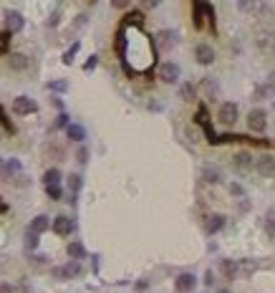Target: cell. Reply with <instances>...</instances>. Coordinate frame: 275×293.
<instances>
[{
	"mask_svg": "<svg viewBox=\"0 0 275 293\" xmlns=\"http://www.w3.org/2000/svg\"><path fill=\"white\" fill-rule=\"evenodd\" d=\"M119 38H121L119 41L121 61H124V66L131 74H147V71L154 68V63H157V48H154V41L142 28L121 26Z\"/></svg>",
	"mask_w": 275,
	"mask_h": 293,
	"instance_id": "6da1fadb",
	"label": "cell"
},
{
	"mask_svg": "<svg viewBox=\"0 0 275 293\" xmlns=\"http://www.w3.org/2000/svg\"><path fill=\"white\" fill-rule=\"evenodd\" d=\"M217 119H220V124H225V126H235V121L240 119V109H237V104H235V101H225V104H220V109H217Z\"/></svg>",
	"mask_w": 275,
	"mask_h": 293,
	"instance_id": "7a4b0ae2",
	"label": "cell"
},
{
	"mask_svg": "<svg viewBox=\"0 0 275 293\" xmlns=\"http://www.w3.org/2000/svg\"><path fill=\"white\" fill-rule=\"evenodd\" d=\"M247 129L255 134H262L267 129V111L265 109H250L247 114Z\"/></svg>",
	"mask_w": 275,
	"mask_h": 293,
	"instance_id": "3957f363",
	"label": "cell"
},
{
	"mask_svg": "<svg viewBox=\"0 0 275 293\" xmlns=\"http://www.w3.org/2000/svg\"><path fill=\"white\" fill-rule=\"evenodd\" d=\"M177 46V33L174 31H169V28H164V31H159L157 33V38H154V48L157 51H172Z\"/></svg>",
	"mask_w": 275,
	"mask_h": 293,
	"instance_id": "277c9868",
	"label": "cell"
},
{
	"mask_svg": "<svg viewBox=\"0 0 275 293\" xmlns=\"http://www.w3.org/2000/svg\"><path fill=\"white\" fill-rule=\"evenodd\" d=\"M76 275H81V263L79 260H68L66 265L53 268V278H58V280H68V278H76Z\"/></svg>",
	"mask_w": 275,
	"mask_h": 293,
	"instance_id": "5b68a950",
	"label": "cell"
},
{
	"mask_svg": "<svg viewBox=\"0 0 275 293\" xmlns=\"http://www.w3.org/2000/svg\"><path fill=\"white\" fill-rule=\"evenodd\" d=\"M179 74H182V68H179L177 63H172V61H164V63L159 66V79H162L164 84H177V81H179Z\"/></svg>",
	"mask_w": 275,
	"mask_h": 293,
	"instance_id": "8992f818",
	"label": "cell"
},
{
	"mask_svg": "<svg viewBox=\"0 0 275 293\" xmlns=\"http://www.w3.org/2000/svg\"><path fill=\"white\" fill-rule=\"evenodd\" d=\"M194 58H197L199 66H212V63H215V48H212L210 43H197Z\"/></svg>",
	"mask_w": 275,
	"mask_h": 293,
	"instance_id": "52a82bcc",
	"label": "cell"
},
{
	"mask_svg": "<svg viewBox=\"0 0 275 293\" xmlns=\"http://www.w3.org/2000/svg\"><path fill=\"white\" fill-rule=\"evenodd\" d=\"M51 228H53V233H56V235H61V238H63V235H71V233L76 230V223H74L71 217H66V215H58V217L51 223Z\"/></svg>",
	"mask_w": 275,
	"mask_h": 293,
	"instance_id": "ba28073f",
	"label": "cell"
},
{
	"mask_svg": "<svg viewBox=\"0 0 275 293\" xmlns=\"http://www.w3.org/2000/svg\"><path fill=\"white\" fill-rule=\"evenodd\" d=\"M38 109V104L31 99V96H18L16 101H13V111L18 114V116H26V114H33Z\"/></svg>",
	"mask_w": 275,
	"mask_h": 293,
	"instance_id": "9c48e42d",
	"label": "cell"
},
{
	"mask_svg": "<svg viewBox=\"0 0 275 293\" xmlns=\"http://www.w3.org/2000/svg\"><path fill=\"white\" fill-rule=\"evenodd\" d=\"M255 170H257V175H262V177H272V175H275V160H272L270 155L255 157Z\"/></svg>",
	"mask_w": 275,
	"mask_h": 293,
	"instance_id": "30bf717a",
	"label": "cell"
},
{
	"mask_svg": "<svg viewBox=\"0 0 275 293\" xmlns=\"http://www.w3.org/2000/svg\"><path fill=\"white\" fill-rule=\"evenodd\" d=\"M194 285H197L194 273H179V275H177V280H174V288H177L179 293H192V290H194Z\"/></svg>",
	"mask_w": 275,
	"mask_h": 293,
	"instance_id": "8fae6325",
	"label": "cell"
},
{
	"mask_svg": "<svg viewBox=\"0 0 275 293\" xmlns=\"http://www.w3.org/2000/svg\"><path fill=\"white\" fill-rule=\"evenodd\" d=\"M252 160H255V157H252L247 150L235 152V155L230 157V162H232V167H235V170H250V167H252Z\"/></svg>",
	"mask_w": 275,
	"mask_h": 293,
	"instance_id": "7c38bea8",
	"label": "cell"
},
{
	"mask_svg": "<svg viewBox=\"0 0 275 293\" xmlns=\"http://www.w3.org/2000/svg\"><path fill=\"white\" fill-rule=\"evenodd\" d=\"M23 26H26V21H23V16L18 11L6 13V28H8V33H18V31H23Z\"/></svg>",
	"mask_w": 275,
	"mask_h": 293,
	"instance_id": "4fadbf2b",
	"label": "cell"
},
{
	"mask_svg": "<svg viewBox=\"0 0 275 293\" xmlns=\"http://www.w3.org/2000/svg\"><path fill=\"white\" fill-rule=\"evenodd\" d=\"M8 66H11L13 71L21 74V71H28V68H31V58L23 56V53H11V56H8Z\"/></svg>",
	"mask_w": 275,
	"mask_h": 293,
	"instance_id": "5bb4252c",
	"label": "cell"
},
{
	"mask_svg": "<svg viewBox=\"0 0 275 293\" xmlns=\"http://www.w3.org/2000/svg\"><path fill=\"white\" fill-rule=\"evenodd\" d=\"M202 180H204L207 185H220V182H222V172H220V167L204 165V167H202Z\"/></svg>",
	"mask_w": 275,
	"mask_h": 293,
	"instance_id": "9a60e30c",
	"label": "cell"
},
{
	"mask_svg": "<svg viewBox=\"0 0 275 293\" xmlns=\"http://www.w3.org/2000/svg\"><path fill=\"white\" fill-rule=\"evenodd\" d=\"M222 228H225V215H207V217H204V230H207L210 235L220 233Z\"/></svg>",
	"mask_w": 275,
	"mask_h": 293,
	"instance_id": "2e32d148",
	"label": "cell"
},
{
	"mask_svg": "<svg viewBox=\"0 0 275 293\" xmlns=\"http://www.w3.org/2000/svg\"><path fill=\"white\" fill-rule=\"evenodd\" d=\"M220 273H222L227 280H235L237 273H240V263H237V260H222V263H220Z\"/></svg>",
	"mask_w": 275,
	"mask_h": 293,
	"instance_id": "e0dca14e",
	"label": "cell"
},
{
	"mask_svg": "<svg viewBox=\"0 0 275 293\" xmlns=\"http://www.w3.org/2000/svg\"><path fill=\"white\" fill-rule=\"evenodd\" d=\"M48 228H51V220H48L46 215H36V217L31 220V225H28V230H31V233H36V235L46 233Z\"/></svg>",
	"mask_w": 275,
	"mask_h": 293,
	"instance_id": "ac0fdd59",
	"label": "cell"
},
{
	"mask_svg": "<svg viewBox=\"0 0 275 293\" xmlns=\"http://www.w3.org/2000/svg\"><path fill=\"white\" fill-rule=\"evenodd\" d=\"M66 253H68L71 260H84V258H86V248H84V243H79V240H71V243L66 245Z\"/></svg>",
	"mask_w": 275,
	"mask_h": 293,
	"instance_id": "d6986e66",
	"label": "cell"
},
{
	"mask_svg": "<svg viewBox=\"0 0 275 293\" xmlns=\"http://www.w3.org/2000/svg\"><path fill=\"white\" fill-rule=\"evenodd\" d=\"M66 136H68L71 141H79V144H81V141L86 139V129H84L81 124H68V126H66Z\"/></svg>",
	"mask_w": 275,
	"mask_h": 293,
	"instance_id": "ffe728a7",
	"label": "cell"
},
{
	"mask_svg": "<svg viewBox=\"0 0 275 293\" xmlns=\"http://www.w3.org/2000/svg\"><path fill=\"white\" fill-rule=\"evenodd\" d=\"M199 89L204 91V96H207V99H215V96H217V91H220V86H217V81H215V79H202Z\"/></svg>",
	"mask_w": 275,
	"mask_h": 293,
	"instance_id": "44dd1931",
	"label": "cell"
},
{
	"mask_svg": "<svg viewBox=\"0 0 275 293\" xmlns=\"http://www.w3.org/2000/svg\"><path fill=\"white\" fill-rule=\"evenodd\" d=\"M43 185H46V187L61 185V170H58V167H51V170H46V175H43Z\"/></svg>",
	"mask_w": 275,
	"mask_h": 293,
	"instance_id": "7402d4cb",
	"label": "cell"
},
{
	"mask_svg": "<svg viewBox=\"0 0 275 293\" xmlns=\"http://www.w3.org/2000/svg\"><path fill=\"white\" fill-rule=\"evenodd\" d=\"M46 155H51L53 160H63V155H66V150L61 144H56V141H51V144H46Z\"/></svg>",
	"mask_w": 275,
	"mask_h": 293,
	"instance_id": "603a6c76",
	"label": "cell"
},
{
	"mask_svg": "<svg viewBox=\"0 0 275 293\" xmlns=\"http://www.w3.org/2000/svg\"><path fill=\"white\" fill-rule=\"evenodd\" d=\"M194 94H197V89H194L189 81L179 86V99H182V101H192V99H194Z\"/></svg>",
	"mask_w": 275,
	"mask_h": 293,
	"instance_id": "cb8c5ba5",
	"label": "cell"
},
{
	"mask_svg": "<svg viewBox=\"0 0 275 293\" xmlns=\"http://www.w3.org/2000/svg\"><path fill=\"white\" fill-rule=\"evenodd\" d=\"M81 185H84L81 175H71V177H68V190H71V197H76V195H79Z\"/></svg>",
	"mask_w": 275,
	"mask_h": 293,
	"instance_id": "d4e9b609",
	"label": "cell"
},
{
	"mask_svg": "<svg viewBox=\"0 0 275 293\" xmlns=\"http://www.w3.org/2000/svg\"><path fill=\"white\" fill-rule=\"evenodd\" d=\"M26 248H28V250H36V248H38V235L31 233V230H26Z\"/></svg>",
	"mask_w": 275,
	"mask_h": 293,
	"instance_id": "484cf974",
	"label": "cell"
},
{
	"mask_svg": "<svg viewBox=\"0 0 275 293\" xmlns=\"http://www.w3.org/2000/svg\"><path fill=\"white\" fill-rule=\"evenodd\" d=\"M76 162H79V165H86V162H89V150H86L84 144L76 150Z\"/></svg>",
	"mask_w": 275,
	"mask_h": 293,
	"instance_id": "4316f807",
	"label": "cell"
},
{
	"mask_svg": "<svg viewBox=\"0 0 275 293\" xmlns=\"http://www.w3.org/2000/svg\"><path fill=\"white\" fill-rule=\"evenodd\" d=\"M46 192H48V197H51V200H61V197H63V190H61V185L46 187Z\"/></svg>",
	"mask_w": 275,
	"mask_h": 293,
	"instance_id": "83f0119b",
	"label": "cell"
},
{
	"mask_svg": "<svg viewBox=\"0 0 275 293\" xmlns=\"http://www.w3.org/2000/svg\"><path fill=\"white\" fill-rule=\"evenodd\" d=\"M76 51H79V43H74V46H71V48L63 53V63H66V66H68V63H74V56H76Z\"/></svg>",
	"mask_w": 275,
	"mask_h": 293,
	"instance_id": "f1b7e54d",
	"label": "cell"
},
{
	"mask_svg": "<svg viewBox=\"0 0 275 293\" xmlns=\"http://www.w3.org/2000/svg\"><path fill=\"white\" fill-rule=\"evenodd\" d=\"M71 121H68V114L66 111H61L58 114V119H56V124H53V129H63V126H68Z\"/></svg>",
	"mask_w": 275,
	"mask_h": 293,
	"instance_id": "f546056e",
	"label": "cell"
},
{
	"mask_svg": "<svg viewBox=\"0 0 275 293\" xmlns=\"http://www.w3.org/2000/svg\"><path fill=\"white\" fill-rule=\"evenodd\" d=\"M230 195H232V197H245V187L237 185V182H232V185H230Z\"/></svg>",
	"mask_w": 275,
	"mask_h": 293,
	"instance_id": "4dcf8cb0",
	"label": "cell"
},
{
	"mask_svg": "<svg viewBox=\"0 0 275 293\" xmlns=\"http://www.w3.org/2000/svg\"><path fill=\"white\" fill-rule=\"evenodd\" d=\"M48 89H51V91H66V89H68V81H51Z\"/></svg>",
	"mask_w": 275,
	"mask_h": 293,
	"instance_id": "1f68e13d",
	"label": "cell"
},
{
	"mask_svg": "<svg viewBox=\"0 0 275 293\" xmlns=\"http://www.w3.org/2000/svg\"><path fill=\"white\" fill-rule=\"evenodd\" d=\"M96 63H99V56H91V58L84 63V71H94V68H96Z\"/></svg>",
	"mask_w": 275,
	"mask_h": 293,
	"instance_id": "d6a6232c",
	"label": "cell"
},
{
	"mask_svg": "<svg viewBox=\"0 0 275 293\" xmlns=\"http://www.w3.org/2000/svg\"><path fill=\"white\" fill-rule=\"evenodd\" d=\"M13 182H16V187H28V185H31V180H28L26 175H18Z\"/></svg>",
	"mask_w": 275,
	"mask_h": 293,
	"instance_id": "836d02e7",
	"label": "cell"
},
{
	"mask_svg": "<svg viewBox=\"0 0 275 293\" xmlns=\"http://www.w3.org/2000/svg\"><path fill=\"white\" fill-rule=\"evenodd\" d=\"M31 263H33L36 268H41V265H46V263H48V258H46V255H33V258H31Z\"/></svg>",
	"mask_w": 275,
	"mask_h": 293,
	"instance_id": "e575fe53",
	"label": "cell"
},
{
	"mask_svg": "<svg viewBox=\"0 0 275 293\" xmlns=\"http://www.w3.org/2000/svg\"><path fill=\"white\" fill-rule=\"evenodd\" d=\"M242 273H245V275H252V273H255V265H252L250 260H242Z\"/></svg>",
	"mask_w": 275,
	"mask_h": 293,
	"instance_id": "d590c367",
	"label": "cell"
},
{
	"mask_svg": "<svg viewBox=\"0 0 275 293\" xmlns=\"http://www.w3.org/2000/svg\"><path fill=\"white\" fill-rule=\"evenodd\" d=\"M265 228H267V235H270V238H275V217H270Z\"/></svg>",
	"mask_w": 275,
	"mask_h": 293,
	"instance_id": "8d00e7d4",
	"label": "cell"
},
{
	"mask_svg": "<svg viewBox=\"0 0 275 293\" xmlns=\"http://www.w3.org/2000/svg\"><path fill=\"white\" fill-rule=\"evenodd\" d=\"M202 283H204V285H212V283H215V273H212V270H207V273H204V280H202Z\"/></svg>",
	"mask_w": 275,
	"mask_h": 293,
	"instance_id": "74e56055",
	"label": "cell"
},
{
	"mask_svg": "<svg viewBox=\"0 0 275 293\" xmlns=\"http://www.w3.org/2000/svg\"><path fill=\"white\" fill-rule=\"evenodd\" d=\"M0 293H13V285L11 283H0Z\"/></svg>",
	"mask_w": 275,
	"mask_h": 293,
	"instance_id": "f35d334b",
	"label": "cell"
},
{
	"mask_svg": "<svg viewBox=\"0 0 275 293\" xmlns=\"http://www.w3.org/2000/svg\"><path fill=\"white\" fill-rule=\"evenodd\" d=\"M53 106H58V109H63V101H61L58 96H53Z\"/></svg>",
	"mask_w": 275,
	"mask_h": 293,
	"instance_id": "ab89813d",
	"label": "cell"
},
{
	"mask_svg": "<svg viewBox=\"0 0 275 293\" xmlns=\"http://www.w3.org/2000/svg\"><path fill=\"white\" fill-rule=\"evenodd\" d=\"M147 285H149V283H147V280H139V283H136V290H144V288H147Z\"/></svg>",
	"mask_w": 275,
	"mask_h": 293,
	"instance_id": "60d3db41",
	"label": "cell"
},
{
	"mask_svg": "<svg viewBox=\"0 0 275 293\" xmlns=\"http://www.w3.org/2000/svg\"><path fill=\"white\" fill-rule=\"evenodd\" d=\"M217 293H232V290H227V288H220V290H217Z\"/></svg>",
	"mask_w": 275,
	"mask_h": 293,
	"instance_id": "b9f144b4",
	"label": "cell"
}]
</instances>
